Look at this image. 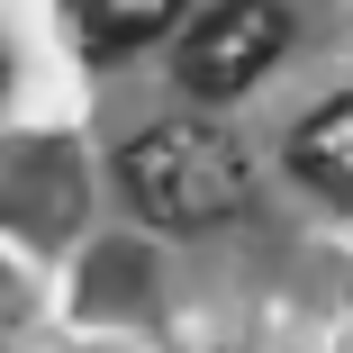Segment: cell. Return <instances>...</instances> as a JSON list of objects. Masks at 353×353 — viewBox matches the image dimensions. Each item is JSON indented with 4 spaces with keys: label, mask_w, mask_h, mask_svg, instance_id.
Listing matches in <instances>:
<instances>
[{
    "label": "cell",
    "mask_w": 353,
    "mask_h": 353,
    "mask_svg": "<svg viewBox=\"0 0 353 353\" xmlns=\"http://www.w3.org/2000/svg\"><path fill=\"white\" fill-rule=\"evenodd\" d=\"M290 172L308 190H326V199H353V91L290 127Z\"/></svg>",
    "instance_id": "3"
},
{
    "label": "cell",
    "mask_w": 353,
    "mask_h": 353,
    "mask_svg": "<svg viewBox=\"0 0 353 353\" xmlns=\"http://www.w3.org/2000/svg\"><path fill=\"white\" fill-rule=\"evenodd\" d=\"M281 46H290V10H281V0H218V10L181 37L172 82L190 100H236V91H254L272 73Z\"/></svg>",
    "instance_id": "2"
},
{
    "label": "cell",
    "mask_w": 353,
    "mask_h": 353,
    "mask_svg": "<svg viewBox=\"0 0 353 353\" xmlns=\"http://www.w3.org/2000/svg\"><path fill=\"white\" fill-rule=\"evenodd\" d=\"M118 190L154 227H218L245 208V145L218 127H145L118 145Z\"/></svg>",
    "instance_id": "1"
},
{
    "label": "cell",
    "mask_w": 353,
    "mask_h": 353,
    "mask_svg": "<svg viewBox=\"0 0 353 353\" xmlns=\"http://www.w3.org/2000/svg\"><path fill=\"white\" fill-rule=\"evenodd\" d=\"M181 19V0H73V28L91 54H127V46H154Z\"/></svg>",
    "instance_id": "4"
}]
</instances>
